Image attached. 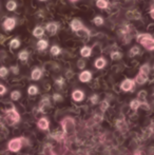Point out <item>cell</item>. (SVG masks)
Wrapping results in <instances>:
<instances>
[{"instance_id": "f546056e", "label": "cell", "mask_w": 154, "mask_h": 155, "mask_svg": "<svg viewBox=\"0 0 154 155\" xmlns=\"http://www.w3.org/2000/svg\"><path fill=\"white\" fill-rule=\"evenodd\" d=\"M50 52H51V54L53 56H57L60 54L61 50H60V48L58 47V45H53V47L51 48V50H50Z\"/></svg>"}, {"instance_id": "e575fe53", "label": "cell", "mask_w": 154, "mask_h": 155, "mask_svg": "<svg viewBox=\"0 0 154 155\" xmlns=\"http://www.w3.org/2000/svg\"><path fill=\"white\" fill-rule=\"evenodd\" d=\"M147 98V92L145 90L140 91L139 93H138V99H143V100H146Z\"/></svg>"}, {"instance_id": "ac0fdd59", "label": "cell", "mask_w": 154, "mask_h": 155, "mask_svg": "<svg viewBox=\"0 0 154 155\" xmlns=\"http://www.w3.org/2000/svg\"><path fill=\"white\" fill-rule=\"evenodd\" d=\"M44 35V29L42 27H36L35 29L33 30V36L36 37V38H41V37Z\"/></svg>"}, {"instance_id": "603a6c76", "label": "cell", "mask_w": 154, "mask_h": 155, "mask_svg": "<svg viewBox=\"0 0 154 155\" xmlns=\"http://www.w3.org/2000/svg\"><path fill=\"white\" fill-rule=\"evenodd\" d=\"M109 5V2L108 0H96V6L100 10H105V8H108Z\"/></svg>"}, {"instance_id": "484cf974", "label": "cell", "mask_w": 154, "mask_h": 155, "mask_svg": "<svg viewBox=\"0 0 154 155\" xmlns=\"http://www.w3.org/2000/svg\"><path fill=\"white\" fill-rule=\"evenodd\" d=\"M44 107H50V99L48 97H43L42 100L40 101V104H39V108H40L41 111L43 110Z\"/></svg>"}, {"instance_id": "44dd1931", "label": "cell", "mask_w": 154, "mask_h": 155, "mask_svg": "<svg viewBox=\"0 0 154 155\" xmlns=\"http://www.w3.org/2000/svg\"><path fill=\"white\" fill-rule=\"evenodd\" d=\"M76 33L78 34V36L81 37V38H89V36H90V31H89L88 29H86L84 27Z\"/></svg>"}, {"instance_id": "8992f818", "label": "cell", "mask_w": 154, "mask_h": 155, "mask_svg": "<svg viewBox=\"0 0 154 155\" xmlns=\"http://www.w3.org/2000/svg\"><path fill=\"white\" fill-rule=\"evenodd\" d=\"M61 126H62V129H64V132L68 133V132H70L71 128L74 129L75 123H74V120H73V118L67 117V118H64V120L61 121Z\"/></svg>"}, {"instance_id": "5bb4252c", "label": "cell", "mask_w": 154, "mask_h": 155, "mask_svg": "<svg viewBox=\"0 0 154 155\" xmlns=\"http://www.w3.org/2000/svg\"><path fill=\"white\" fill-rule=\"evenodd\" d=\"M42 76V71L39 68H35L31 73V78L33 80H39Z\"/></svg>"}, {"instance_id": "7402d4cb", "label": "cell", "mask_w": 154, "mask_h": 155, "mask_svg": "<svg viewBox=\"0 0 154 155\" xmlns=\"http://www.w3.org/2000/svg\"><path fill=\"white\" fill-rule=\"evenodd\" d=\"M20 45H21V42H20V40H19L18 38H13L12 40L10 41V48L12 50L18 49V48L20 47Z\"/></svg>"}, {"instance_id": "ba28073f", "label": "cell", "mask_w": 154, "mask_h": 155, "mask_svg": "<svg viewBox=\"0 0 154 155\" xmlns=\"http://www.w3.org/2000/svg\"><path fill=\"white\" fill-rule=\"evenodd\" d=\"M70 27H71V30H72L73 32H78L80 29L84 28V25H82L81 21L78 20V19H73L70 23Z\"/></svg>"}, {"instance_id": "4316f807", "label": "cell", "mask_w": 154, "mask_h": 155, "mask_svg": "<svg viewBox=\"0 0 154 155\" xmlns=\"http://www.w3.org/2000/svg\"><path fill=\"white\" fill-rule=\"evenodd\" d=\"M38 88L36 86H30L29 88H28V94L31 96H34L36 95V94H38Z\"/></svg>"}, {"instance_id": "60d3db41", "label": "cell", "mask_w": 154, "mask_h": 155, "mask_svg": "<svg viewBox=\"0 0 154 155\" xmlns=\"http://www.w3.org/2000/svg\"><path fill=\"white\" fill-rule=\"evenodd\" d=\"M11 70H12V72L14 74H18L19 73V69L17 65H13V67H11Z\"/></svg>"}, {"instance_id": "f35d334b", "label": "cell", "mask_w": 154, "mask_h": 155, "mask_svg": "<svg viewBox=\"0 0 154 155\" xmlns=\"http://www.w3.org/2000/svg\"><path fill=\"white\" fill-rule=\"evenodd\" d=\"M56 84L57 86H59V87H61V86H64V78L62 77H59L58 79H56Z\"/></svg>"}, {"instance_id": "52a82bcc", "label": "cell", "mask_w": 154, "mask_h": 155, "mask_svg": "<svg viewBox=\"0 0 154 155\" xmlns=\"http://www.w3.org/2000/svg\"><path fill=\"white\" fill-rule=\"evenodd\" d=\"M58 29H59V25L56 22H49L45 25V31L49 33L50 36H54L58 32Z\"/></svg>"}, {"instance_id": "7a4b0ae2", "label": "cell", "mask_w": 154, "mask_h": 155, "mask_svg": "<svg viewBox=\"0 0 154 155\" xmlns=\"http://www.w3.org/2000/svg\"><path fill=\"white\" fill-rule=\"evenodd\" d=\"M5 120L8 124H15L20 121V115L13 106L12 108L5 110Z\"/></svg>"}, {"instance_id": "5b68a950", "label": "cell", "mask_w": 154, "mask_h": 155, "mask_svg": "<svg viewBox=\"0 0 154 155\" xmlns=\"http://www.w3.org/2000/svg\"><path fill=\"white\" fill-rule=\"evenodd\" d=\"M134 86H135V80L133 79H125L120 84V89L125 92H129V91H132L134 89Z\"/></svg>"}, {"instance_id": "ffe728a7", "label": "cell", "mask_w": 154, "mask_h": 155, "mask_svg": "<svg viewBox=\"0 0 154 155\" xmlns=\"http://www.w3.org/2000/svg\"><path fill=\"white\" fill-rule=\"evenodd\" d=\"M5 8H6V10L10 11V12H14L17 8V2L14 1V0H8L5 4Z\"/></svg>"}, {"instance_id": "cb8c5ba5", "label": "cell", "mask_w": 154, "mask_h": 155, "mask_svg": "<svg viewBox=\"0 0 154 155\" xmlns=\"http://www.w3.org/2000/svg\"><path fill=\"white\" fill-rule=\"evenodd\" d=\"M140 106H142V101H140L139 99H134L130 102V108H131L132 110H137Z\"/></svg>"}, {"instance_id": "7bdbcfd3", "label": "cell", "mask_w": 154, "mask_h": 155, "mask_svg": "<svg viewBox=\"0 0 154 155\" xmlns=\"http://www.w3.org/2000/svg\"><path fill=\"white\" fill-rule=\"evenodd\" d=\"M70 1H72V2H76V1H78V0H70Z\"/></svg>"}, {"instance_id": "bcb514c9", "label": "cell", "mask_w": 154, "mask_h": 155, "mask_svg": "<svg viewBox=\"0 0 154 155\" xmlns=\"http://www.w3.org/2000/svg\"><path fill=\"white\" fill-rule=\"evenodd\" d=\"M153 69H154V67H153Z\"/></svg>"}, {"instance_id": "e0dca14e", "label": "cell", "mask_w": 154, "mask_h": 155, "mask_svg": "<svg viewBox=\"0 0 154 155\" xmlns=\"http://www.w3.org/2000/svg\"><path fill=\"white\" fill-rule=\"evenodd\" d=\"M49 47V42L45 39H39L37 42V50L38 51H44Z\"/></svg>"}, {"instance_id": "b9f144b4", "label": "cell", "mask_w": 154, "mask_h": 155, "mask_svg": "<svg viewBox=\"0 0 154 155\" xmlns=\"http://www.w3.org/2000/svg\"><path fill=\"white\" fill-rule=\"evenodd\" d=\"M150 16H151V18L154 20V8H151V10H150Z\"/></svg>"}, {"instance_id": "836d02e7", "label": "cell", "mask_w": 154, "mask_h": 155, "mask_svg": "<svg viewBox=\"0 0 154 155\" xmlns=\"http://www.w3.org/2000/svg\"><path fill=\"white\" fill-rule=\"evenodd\" d=\"M108 108H109V102H108L107 100H103V101H101V104H100V110L103 111V112H105V111H107Z\"/></svg>"}, {"instance_id": "f1b7e54d", "label": "cell", "mask_w": 154, "mask_h": 155, "mask_svg": "<svg viewBox=\"0 0 154 155\" xmlns=\"http://www.w3.org/2000/svg\"><path fill=\"white\" fill-rule=\"evenodd\" d=\"M139 52H140L139 48L135 45V47L131 48V50H130V52H129V56H130V57H134V56L138 55V54H139Z\"/></svg>"}, {"instance_id": "4fadbf2b", "label": "cell", "mask_w": 154, "mask_h": 155, "mask_svg": "<svg viewBox=\"0 0 154 155\" xmlns=\"http://www.w3.org/2000/svg\"><path fill=\"white\" fill-rule=\"evenodd\" d=\"M72 98L74 101H81L84 98V93L80 90H75L74 92L72 93Z\"/></svg>"}, {"instance_id": "7c38bea8", "label": "cell", "mask_w": 154, "mask_h": 155, "mask_svg": "<svg viewBox=\"0 0 154 155\" xmlns=\"http://www.w3.org/2000/svg\"><path fill=\"white\" fill-rule=\"evenodd\" d=\"M127 17L129 19H133V20H138V19H140L142 15H140V13L138 12V11L131 10V11H129V12L127 13Z\"/></svg>"}, {"instance_id": "3957f363", "label": "cell", "mask_w": 154, "mask_h": 155, "mask_svg": "<svg viewBox=\"0 0 154 155\" xmlns=\"http://www.w3.org/2000/svg\"><path fill=\"white\" fill-rule=\"evenodd\" d=\"M22 139L21 137H17V138H13L8 141V150L13 153H17L20 151V149L22 148Z\"/></svg>"}, {"instance_id": "6da1fadb", "label": "cell", "mask_w": 154, "mask_h": 155, "mask_svg": "<svg viewBox=\"0 0 154 155\" xmlns=\"http://www.w3.org/2000/svg\"><path fill=\"white\" fill-rule=\"evenodd\" d=\"M136 40L149 51H154V38L150 34H137Z\"/></svg>"}, {"instance_id": "d590c367", "label": "cell", "mask_w": 154, "mask_h": 155, "mask_svg": "<svg viewBox=\"0 0 154 155\" xmlns=\"http://www.w3.org/2000/svg\"><path fill=\"white\" fill-rule=\"evenodd\" d=\"M6 92H8V89H6V87L4 86V84H0V96L4 95Z\"/></svg>"}, {"instance_id": "9a60e30c", "label": "cell", "mask_w": 154, "mask_h": 155, "mask_svg": "<svg viewBox=\"0 0 154 155\" xmlns=\"http://www.w3.org/2000/svg\"><path fill=\"white\" fill-rule=\"evenodd\" d=\"M106 64H107V61H106V59L103 57L97 58V59L95 60V62H94L95 68H96V69H98V70L103 69V68L106 67Z\"/></svg>"}, {"instance_id": "d6986e66", "label": "cell", "mask_w": 154, "mask_h": 155, "mask_svg": "<svg viewBox=\"0 0 154 155\" xmlns=\"http://www.w3.org/2000/svg\"><path fill=\"white\" fill-rule=\"evenodd\" d=\"M29 52L27 51V50H22L21 52H19L18 53V59L20 60V61H27L28 59H29Z\"/></svg>"}, {"instance_id": "9c48e42d", "label": "cell", "mask_w": 154, "mask_h": 155, "mask_svg": "<svg viewBox=\"0 0 154 155\" xmlns=\"http://www.w3.org/2000/svg\"><path fill=\"white\" fill-rule=\"evenodd\" d=\"M147 80H148V74H145V73H143V72H140V71L135 77V82H136V84H146Z\"/></svg>"}, {"instance_id": "4dcf8cb0", "label": "cell", "mask_w": 154, "mask_h": 155, "mask_svg": "<svg viewBox=\"0 0 154 155\" xmlns=\"http://www.w3.org/2000/svg\"><path fill=\"white\" fill-rule=\"evenodd\" d=\"M8 75V69L6 67H0V78H5Z\"/></svg>"}, {"instance_id": "30bf717a", "label": "cell", "mask_w": 154, "mask_h": 155, "mask_svg": "<svg viewBox=\"0 0 154 155\" xmlns=\"http://www.w3.org/2000/svg\"><path fill=\"white\" fill-rule=\"evenodd\" d=\"M92 79V73L90 71H82L79 74V80L81 82H89Z\"/></svg>"}, {"instance_id": "83f0119b", "label": "cell", "mask_w": 154, "mask_h": 155, "mask_svg": "<svg viewBox=\"0 0 154 155\" xmlns=\"http://www.w3.org/2000/svg\"><path fill=\"white\" fill-rule=\"evenodd\" d=\"M110 57H111L112 60H119L121 57H123V54L120 52H117V51H114L110 54Z\"/></svg>"}, {"instance_id": "d4e9b609", "label": "cell", "mask_w": 154, "mask_h": 155, "mask_svg": "<svg viewBox=\"0 0 154 155\" xmlns=\"http://www.w3.org/2000/svg\"><path fill=\"white\" fill-rule=\"evenodd\" d=\"M10 97H11V99L14 100V101H16V100H19V99H20V97H21L20 91H17V90L13 91V92L11 93Z\"/></svg>"}, {"instance_id": "d6a6232c", "label": "cell", "mask_w": 154, "mask_h": 155, "mask_svg": "<svg viewBox=\"0 0 154 155\" xmlns=\"http://www.w3.org/2000/svg\"><path fill=\"white\" fill-rule=\"evenodd\" d=\"M139 71L145 74H149L150 73V65H149L148 63H145V64H143L142 67H140Z\"/></svg>"}, {"instance_id": "8d00e7d4", "label": "cell", "mask_w": 154, "mask_h": 155, "mask_svg": "<svg viewBox=\"0 0 154 155\" xmlns=\"http://www.w3.org/2000/svg\"><path fill=\"white\" fill-rule=\"evenodd\" d=\"M77 67L79 68L80 70H82V69H84V67H86V62H84V59H79L77 61Z\"/></svg>"}, {"instance_id": "f6af8a7d", "label": "cell", "mask_w": 154, "mask_h": 155, "mask_svg": "<svg viewBox=\"0 0 154 155\" xmlns=\"http://www.w3.org/2000/svg\"><path fill=\"white\" fill-rule=\"evenodd\" d=\"M0 121H1V117H0Z\"/></svg>"}, {"instance_id": "1f68e13d", "label": "cell", "mask_w": 154, "mask_h": 155, "mask_svg": "<svg viewBox=\"0 0 154 155\" xmlns=\"http://www.w3.org/2000/svg\"><path fill=\"white\" fill-rule=\"evenodd\" d=\"M103 22H105V21H103V18L101 16H96L93 19V23L96 25H103Z\"/></svg>"}, {"instance_id": "ab89813d", "label": "cell", "mask_w": 154, "mask_h": 155, "mask_svg": "<svg viewBox=\"0 0 154 155\" xmlns=\"http://www.w3.org/2000/svg\"><path fill=\"white\" fill-rule=\"evenodd\" d=\"M53 98H54V100H56V101H60V100H62L61 95H59V94H54Z\"/></svg>"}, {"instance_id": "74e56055", "label": "cell", "mask_w": 154, "mask_h": 155, "mask_svg": "<svg viewBox=\"0 0 154 155\" xmlns=\"http://www.w3.org/2000/svg\"><path fill=\"white\" fill-rule=\"evenodd\" d=\"M97 101H98V96H97L96 94L91 96V102H92L93 104H96Z\"/></svg>"}, {"instance_id": "2e32d148", "label": "cell", "mask_w": 154, "mask_h": 155, "mask_svg": "<svg viewBox=\"0 0 154 155\" xmlns=\"http://www.w3.org/2000/svg\"><path fill=\"white\" fill-rule=\"evenodd\" d=\"M91 54H92V49H91L90 47H88V45H84V47L81 48V50H80V55L82 56V57H90Z\"/></svg>"}, {"instance_id": "277c9868", "label": "cell", "mask_w": 154, "mask_h": 155, "mask_svg": "<svg viewBox=\"0 0 154 155\" xmlns=\"http://www.w3.org/2000/svg\"><path fill=\"white\" fill-rule=\"evenodd\" d=\"M16 25H17L16 18H14V17H8L2 22V28H3V30L5 32H11L15 29Z\"/></svg>"}, {"instance_id": "8fae6325", "label": "cell", "mask_w": 154, "mask_h": 155, "mask_svg": "<svg viewBox=\"0 0 154 155\" xmlns=\"http://www.w3.org/2000/svg\"><path fill=\"white\" fill-rule=\"evenodd\" d=\"M37 126H38V128L40 129V130H43V131L48 130V129H49V126H50L49 120H48L45 117H42V118H40L38 120Z\"/></svg>"}, {"instance_id": "ee69618b", "label": "cell", "mask_w": 154, "mask_h": 155, "mask_svg": "<svg viewBox=\"0 0 154 155\" xmlns=\"http://www.w3.org/2000/svg\"><path fill=\"white\" fill-rule=\"evenodd\" d=\"M39 1H41V2H43V1H45V0H39Z\"/></svg>"}]
</instances>
